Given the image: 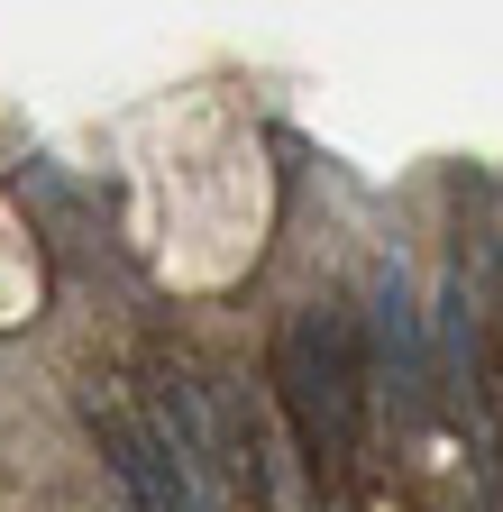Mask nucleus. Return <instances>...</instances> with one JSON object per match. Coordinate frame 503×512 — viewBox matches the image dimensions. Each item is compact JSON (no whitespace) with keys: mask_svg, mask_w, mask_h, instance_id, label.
Here are the masks:
<instances>
[{"mask_svg":"<svg viewBox=\"0 0 503 512\" xmlns=\"http://www.w3.org/2000/svg\"><path fill=\"white\" fill-rule=\"evenodd\" d=\"M275 384H284V412H293V430H302L311 458H348V430H357V348H348V311L302 302V311L284 320Z\"/></svg>","mask_w":503,"mask_h":512,"instance_id":"obj_1","label":"nucleus"},{"mask_svg":"<svg viewBox=\"0 0 503 512\" xmlns=\"http://www.w3.org/2000/svg\"><path fill=\"white\" fill-rule=\"evenodd\" d=\"M110 458H119V476H129V494H138L147 512H211V503H202V476L183 467V448H174L165 430L110 421Z\"/></svg>","mask_w":503,"mask_h":512,"instance_id":"obj_2","label":"nucleus"},{"mask_svg":"<svg viewBox=\"0 0 503 512\" xmlns=\"http://www.w3.org/2000/svg\"><path fill=\"white\" fill-rule=\"evenodd\" d=\"M375 348H385V375L412 394V384H421V311H412V284L403 275L375 284Z\"/></svg>","mask_w":503,"mask_h":512,"instance_id":"obj_3","label":"nucleus"}]
</instances>
